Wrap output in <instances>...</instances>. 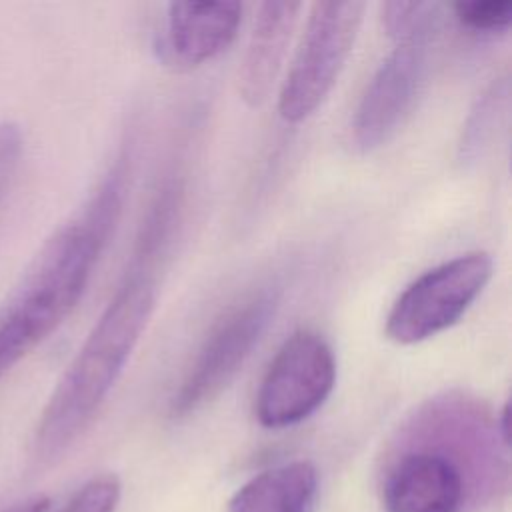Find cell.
<instances>
[{"mask_svg":"<svg viewBox=\"0 0 512 512\" xmlns=\"http://www.w3.org/2000/svg\"><path fill=\"white\" fill-rule=\"evenodd\" d=\"M154 304L156 284L148 268L132 264L42 410L32 442L38 466L56 462L92 422L148 326Z\"/></svg>","mask_w":512,"mask_h":512,"instance_id":"obj_2","label":"cell"},{"mask_svg":"<svg viewBox=\"0 0 512 512\" xmlns=\"http://www.w3.org/2000/svg\"><path fill=\"white\" fill-rule=\"evenodd\" d=\"M300 10V2H262L258 6L238 70V90L248 106H262L268 100Z\"/></svg>","mask_w":512,"mask_h":512,"instance_id":"obj_10","label":"cell"},{"mask_svg":"<svg viewBox=\"0 0 512 512\" xmlns=\"http://www.w3.org/2000/svg\"><path fill=\"white\" fill-rule=\"evenodd\" d=\"M316 500V466L308 460H292L244 482L232 494L228 512H314Z\"/></svg>","mask_w":512,"mask_h":512,"instance_id":"obj_11","label":"cell"},{"mask_svg":"<svg viewBox=\"0 0 512 512\" xmlns=\"http://www.w3.org/2000/svg\"><path fill=\"white\" fill-rule=\"evenodd\" d=\"M278 294L262 290L234 306L206 336L170 398L172 418H184L214 400L240 372L274 318Z\"/></svg>","mask_w":512,"mask_h":512,"instance_id":"obj_6","label":"cell"},{"mask_svg":"<svg viewBox=\"0 0 512 512\" xmlns=\"http://www.w3.org/2000/svg\"><path fill=\"white\" fill-rule=\"evenodd\" d=\"M120 500V480L114 474H100L88 480L62 512H114Z\"/></svg>","mask_w":512,"mask_h":512,"instance_id":"obj_14","label":"cell"},{"mask_svg":"<svg viewBox=\"0 0 512 512\" xmlns=\"http://www.w3.org/2000/svg\"><path fill=\"white\" fill-rule=\"evenodd\" d=\"M434 38L396 42L368 80L352 118V142L360 152L386 144L412 112L424 86Z\"/></svg>","mask_w":512,"mask_h":512,"instance_id":"obj_7","label":"cell"},{"mask_svg":"<svg viewBox=\"0 0 512 512\" xmlns=\"http://www.w3.org/2000/svg\"><path fill=\"white\" fill-rule=\"evenodd\" d=\"M488 252L454 256L412 280L394 300L384 322L388 340L400 346L424 342L454 326L492 278Z\"/></svg>","mask_w":512,"mask_h":512,"instance_id":"obj_4","label":"cell"},{"mask_svg":"<svg viewBox=\"0 0 512 512\" xmlns=\"http://www.w3.org/2000/svg\"><path fill=\"white\" fill-rule=\"evenodd\" d=\"M454 18L472 32L496 34L512 24V2L508 0H474L452 4Z\"/></svg>","mask_w":512,"mask_h":512,"instance_id":"obj_13","label":"cell"},{"mask_svg":"<svg viewBox=\"0 0 512 512\" xmlns=\"http://www.w3.org/2000/svg\"><path fill=\"white\" fill-rule=\"evenodd\" d=\"M470 498L462 466L426 444L398 454L382 484L386 512H462Z\"/></svg>","mask_w":512,"mask_h":512,"instance_id":"obj_8","label":"cell"},{"mask_svg":"<svg viewBox=\"0 0 512 512\" xmlns=\"http://www.w3.org/2000/svg\"><path fill=\"white\" fill-rule=\"evenodd\" d=\"M48 510H50V498L36 494V496H28V498L0 510V512H48Z\"/></svg>","mask_w":512,"mask_h":512,"instance_id":"obj_16","label":"cell"},{"mask_svg":"<svg viewBox=\"0 0 512 512\" xmlns=\"http://www.w3.org/2000/svg\"><path fill=\"white\" fill-rule=\"evenodd\" d=\"M22 154V134L16 124H0V202L10 186Z\"/></svg>","mask_w":512,"mask_h":512,"instance_id":"obj_15","label":"cell"},{"mask_svg":"<svg viewBox=\"0 0 512 512\" xmlns=\"http://www.w3.org/2000/svg\"><path fill=\"white\" fill-rule=\"evenodd\" d=\"M364 2H314L306 26L282 80L278 114L288 124H300L328 98L356 44Z\"/></svg>","mask_w":512,"mask_h":512,"instance_id":"obj_3","label":"cell"},{"mask_svg":"<svg viewBox=\"0 0 512 512\" xmlns=\"http://www.w3.org/2000/svg\"><path fill=\"white\" fill-rule=\"evenodd\" d=\"M240 2H170L160 54L176 66H200L222 54L242 22Z\"/></svg>","mask_w":512,"mask_h":512,"instance_id":"obj_9","label":"cell"},{"mask_svg":"<svg viewBox=\"0 0 512 512\" xmlns=\"http://www.w3.org/2000/svg\"><path fill=\"white\" fill-rule=\"evenodd\" d=\"M442 22V6L436 2H388L382 6V24L396 42L434 38Z\"/></svg>","mask_w":512,"mask_h":512,"instance_id":"obj_12","label":"cell"},{"mask_svg":"<svg viewBox=\"0 0 512 512\" xmlns=\"http://www.w3.org/2000/svg\"><path fill=\"white\" fill-rule=\"evenodd\" d=\"M338 366L328 340L314 330L288 336L270 360L256 398L260 426L282 430L310 418L332 394Z\"/></svg>","mask_w":512,"mask_h":512,"instance_id":"obj_5","label":"cell"},{"mask_svg":"<svg viewBox=\"0 0 512 512\" xmlns=\"http://www.w3.org/2000/svg\"><path fill=\"white\" fill-rule=\"evenodd\" d=\"M124 162L98 186L82 214L40 250L0 312V378L42 344L76 308L108 242L124 198Z\"/></svg>","mask_w":512,"mask_h":512,"instance_id":"obj_1","label":"cell"}]
</instances>
